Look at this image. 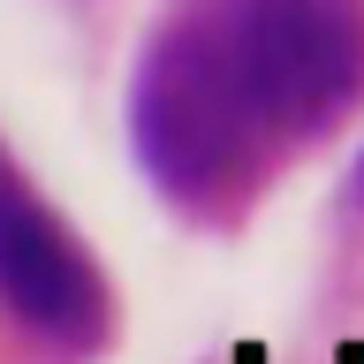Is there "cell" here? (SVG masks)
Masks as SVG:
<instances>
[{"label":"cell","mask_w":364,"mask_h":364,"mask_svg":"<svg viewBox=\"0 0 364 364\" xmlns=\"http://www.w3.org/2000/svg\"><path fill=\"white\" fill-rule=\"evenodd\" d=\"M0 311L53 357L84 364L114 341V289L23 159L0 144Z\"/></svg>","instance_id":"2"},{"label":"cell","mask_w":364,"mask_h":364,"mask_svg":"<svg viewBox=\"0 0 364 364\" xmlns=\"http://www.w3.org/2000/svg\"><path fill=\"white\" fill-rule=\"evenodd\" d=\"M364 99L357 0H167L122 91V129L182 220L228 228L296 144Z\"/></svg>","instance_id":"1"},{"label":"cell","mask_w":364,"mask_h":364,"mask_svg":"<svg viewBox=\"0 0 364 364\" xmlns=\"http://www.w3.org/2000/svg\"><path fill=\"white\" fill-rule=\"evenodd\" d=\"M341 198H349V213H364V144H357V159H349V182H341Z\"/></svg>","instance_id":"3"}]
</instances>
